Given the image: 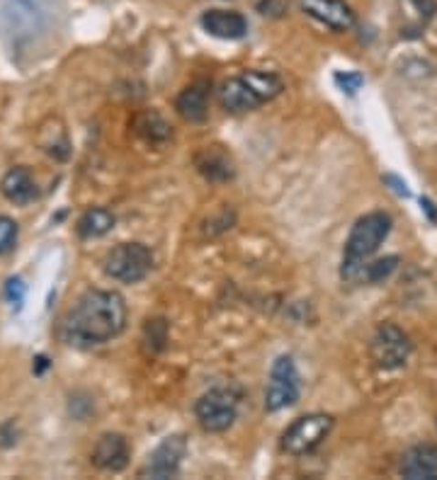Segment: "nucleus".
<instances>
[{"instance_id":"nucleus-17","label":"nucleus","mask_w":437,"mask_h":480,"mask_svg":"<svg viewBox=\"0 0 437 480\" xmlns=\"http://www.w3.org/2000/svg\"><path fill=\"white\" fill-rule=\"evenodd\" d=\"M0 192L13 204H29L37 199V183L27 168H13L0 180Z\"/></svg>"},{"instance_id":"nucleus-13","label":"nucleus","mask_w":437,"mask_h":480,"mask_svg":"<svg viewBox=\"0 0 437 480\" xmlns=\"http://www.w3.org/2000/svg\"><path fill=\"white\" fill-rule=\"evenodd\" d=\"M199 25L207 35L224 39V42H236L248 35V20L236 10H221V7L207 10Z\"/></svg>"},{"instance_id":"nucleus-25","label":"nucleus","mask_w":437,"mask_h":480,"mask_svg":"<svg viewBox=\"0 0 437 480\" xmlns=\"http://www.w3.org/2000/svg\"><path fill=\"white\" fill-rule=\"evenodd\" d=\"M258 10L262 15H272V17H280L284 13V3L282 0H261L258 3Z\"/></svg>"},{"instance_id":"nucleus-1","label":"nucleus","mask_w":437,"mask_h":480,"mask_svg":"<svg viewBox=\"0 0 437 480\" xmlns=\"http://www.w3.org/2000/svg\"><path fill=\"white\" fill-rule=\"evenodd\" d=\"M127 328V301L110 289L85 291L66 313L61 338L73 347H95L112 342Z\"/></svg>"},{"instance_id":"nucleus-18","label":"nucleus","mask_w":437,"mask_h":480,"mask_svg":"<svg viewBox=\"0 0 437 480\" xmlns=\"http://www.w3.org/2000/svg\"><path fill=\"white\" fill-rule=\"evenodd\" d=\"M197 170L207 180H214V183H226L233 177V162L231 156L221 151L218 146H207L205 151H199L197 158Z\"/></svg>"},{"instance_id":"nucleus-21","label":"nucleus","mask_w":437,"mask_h":480,"mask_svg":"<svg viewBox=\"0 0 437 480\" xmlns=\"http://www.w3.org/2000/svg\"><path fill=\"white\" fill-rule=\"evenodd\" d=\"M399 265V257L396 255H389V257H381V260L374 262H365V267H362V282H384L391 272Z\"/></svg>"},{"instance_id":"nucleus-22","label":"nucleus","mask_w":437,"mask_h":480,"mask_svg":"<svg viewBox=\"0 0 437 480\" xmlns=\"http://www.w3.org/2000/svg\"><path fill=\"white\" fill-rule=\"evenodd\" d=\"M17 240V224L10 216L0 214V255H5Z\"/></svg>"},{"instance_id":"nucleus-7","label":"nucleus","mask_w":437,"mask_h":480,"mask_svg":"<svg viewBox=\"0 0 437 480\" xmlns=\"http://www.w3.org/2000/svg\"><path fill=\"white\" fill-rule=\"evenodd\" d=\"M410 352H413V342L409 332H403L394 323H381L369 339V354L381 371H396L406 367Z\"/></svg>"},{"instance_id":"nucleus-9","label":"nucleus","mask_w":437,"mask_h":480,"mask_svg":"<svg viewBox=\"0 0 437 480\" xmlns=\"http://www.w3.org/2000/svg\"><path fill=\"white\" fill-rule=\"evenodd\" d=\"M195 417L205 432H226L239 417V396L231 389H212L195 402Z\"/></svg>"},{"instance_id":"nucleus-14","label":"nucleus","mask_w":437,"mask_h":480,"mask_svg":"<svg viewBox=\"0 0 437 480\" xmlns=\"http://www.w3.org/2000/svg\"><path fill=\"white\" fill-rule=\"evenodd\" d=\"M209 92H212V85L207 80L187 85L176 98V112L190 124H202L209 114Z\"/></svg>"},{"instance_id":"nucleus-23","label":"nucleus","mask_w":437,"mask_h":480,"mask_svg":"<svg viewBox=\"0 0 437 480\" xmlns=\"http://www.w3.org/2000/svg\"><path fill=\"white\" fill-rule=\"evenodd\" d=\"M336 83H338L340 90L355 95V92L362 88L365 78H362V73H357V71H346V73L340 71V73H336Z\"/></svg>"},{"instance_id":"nucleus-3","label":"nucleus","mask_w":437,"mask_h":480,"mask_svg":"<svg viewBox=\"0 0 437 480\" xmlns=\"http://www.w3.org/2000/svg\"><path fill=\"white\" fill-rule=\"evenodd\" d=\"M391 226H394V221H391V216L387 212L365 214V216L355 221L353 231L347 235L346 260H343V269H340L343 279H347V282H362L365 262L389 238Z\"/></svg>"},{"instance_id":"nucleus-19","label":"nucleus","mask_w":437,"mask_h":480,"mask_svg":"<svg viewBox=\"0 0 437 480\" xmlns=\"http://www.w3.org/2000/svg\"><path fill=\"white\" fill-rule=\"evenodd\" d=\"M114 224H117V219H114V214L110 209L92 206L78 219V234H80V238H102V235L112 231Z\"/></svg>"},{"instance_id":"nucleus-6","label":"nucleus","mask_w":437,"mask_h":480,"mask_svg":"<svg viewBox=\"0 0 437 480\" xmlns=\"http://www.w3.org/2000/svg\"><path fill=\"white\" fill-rule=\"evenodd\" d=\"M333 424H336V420L325 412L296 417L294 423L282 432V449L290 456H306L324 444L325 437L331 434Z\"/></svg>"},{"instance_id":"nucleus-12","label":"nucleus","mask_w":437,"mask_h":480,"mask_svg":"<svg viewBox=\"0 0 437 480\" xmlns=\"http://www.w3.org/2000/svg\"><path fill=\"white\" fill-rule=\"evenodd\" d=\"M92 464L100 471L105 474H120L129 466V459H132V449H129V442L124 434H117V432H107L102 437L95 442V449L91 454Z\"/></svg>"},{"instance_id":"nucleus-8","label":"nucleus","mask_w":437,"mask_h":480,"mask_svg":"<svg viewBox=\"0 0 437 480\" xmlns=\"http://www.w3.org/2000/svg\"><path fill=\"white\" fill-rule=\"evenodd\" d=\"M302 396V379L299 369L290 354H280L272 367H270V381L265 389V410L268 412H280L284 408H292Z\"/></svg>"},{"instance_id":"nucleus-16","label":"nucleus","mask_w":437,"mask_h":480,"mask_svg":"<svg viewBox=\"0 0 437 480\" xmlns=\"http://www.w3.org/2000/svg\"><path fill=\"white\" fill-rule=\"evenodd\" d=\"M399 13H401V35L413 39L428 29L437 13L435 0H399Z\"/></svg>"},{"instance_id":"nucleus-2","label":"nucleus","mask_w":437,"mask_h":480,"mask_svg":"<svg viewBox=\"0 0 437 480\" xmlns=\"http://www.w3.org/2000/svg\"><path fill=\"white\" fill-rule=\"evenodd\" d=\"M61 0H0V25L17 49L39 44L57 27Z\"/></svg>"},{"instance_id":"nucleus-27","label":"nucleus","mask_w":437,"mask_h":480,"mask_svg":"<svg viewBox=\"0 0 437 480\" xmlns=\"http://www.w3.org/2000/svg\"><path fill=\"white\" fill-rule=\"evenodd\" d=\"M421 204H423L425 212L431 214V219H437V212H435V209H432V206H435V204H432L431 199H421Z\"/></svg>"},{"instance_id":"nucleus-20","label":"nucleus","mask_w":437,"mask_h":480,"mask_svg":"<svg viewBox=\"0 0 437 480\" xmlns=\"http://www.w3.org/2000/svg\"><path fill=\"white\" fill-rule=\"evenodd\" d=\"M136 129H139V134H142L144 139L151 143H163V141H168L170 136H173V131H170V124L163 120L158 112L142 114L139 121H136Z\"/></svg>"},{"instance_id":"nucleus-10","label":"nucleus","mask_w":437,"mask_h":480,"mask_svg":"<svg viewBox=\"0 0 437 480\" xmlns=\"http://www.w3.org/2000/svg\"><path fill=\"white\" fill-rule=\"evenodd\" d=\"M185 454H187V439L185 434H168L161 444L155 446L148 456L146 466L142 468V478H176L180 466H183Z\"/></svg>"},{"instance_id":"nucleus-11","label":"nucleus","mask_w":437,"mask_h":480,"mask_svg":"<svg viewBox=\"0 0 437 480\" xmlns=\"http://www.w3.org/2000/svg\"><path fill=\"white\" fill-rule=\"evenodd\" d=\"M299 7L311 20L321 22L333 32H347L357 22V15L346 0H299Z\"/></svg>"},{"instance_id":"nucleus-26","label":"nucleus","mask_w":437,"mask_h":480,"mask_svg":"<svg viewBox=\"0 0 437 480\" xmlns=\"http://www.w3.org/2000/svg\"><path fill=\"white\" fill-rule=\"evenodd\" d=\"M384 180H387V183L394 184V190L399 192V194H403V197H409V190H406V183H401V180H399V177L387 175V177H384Z\"/></svg>"},{"instance_id":"nucleus-5","label":"nucleus","mask_w":437,"mask_h":480,"mask_svg":"<svg viewBox=\"0 0 437 480\" xmlns=\"http://www.w3.org/2000/svg\"><path fill=\"white\" fill-rule=\"evenodd\" d=\"M154 269V253L144 243H122L105 257V272L122 284L144 282Z\"/></svg>"},{"instance_id":"nucleus-24","label":"nucleus","mask_w":437,"mask_h":480,"mask_svg":"<svg viewBox=\"0 0 437 480\" xmlns=\"http://www.w3.org/2000/svg\"><path fill=\"white\" fill-rule=\"evenodd\" d=\"M5 298H7V304H13L15 308H20L22 301H25V284H22V279H17V277L7 279Z\"/></svg>"},{"instance_id":"nucleus-15","label":"nucleus","mask_w":437,"mask_h":480,"mask_svg":"<svg viewBox=\"0 0 437 480\" xmlns=\"http://www.w3.org/2000/svg\"><path fill=\"white\" fill-rule=\"evenodd\" d=\"M399 474L409 480H437V446L416 444L403 454Z\"/></svg>"},{"instance_id":"nucleus-4","label":"nucleus","mask_w":437,"mask_h":480,"mask_svg":"<svg viewBox=\"0 0 437 480\" xmlns=\"http://www.w3.org/2000/svg\"><path fill=\"white\" fill-rule=\"evenodd\" d=\"M284 90L280 76L268 71H246L224 80L218 88V102L226 112H253L261 105L275 99Z\"/></svg>"}]
</instances>
